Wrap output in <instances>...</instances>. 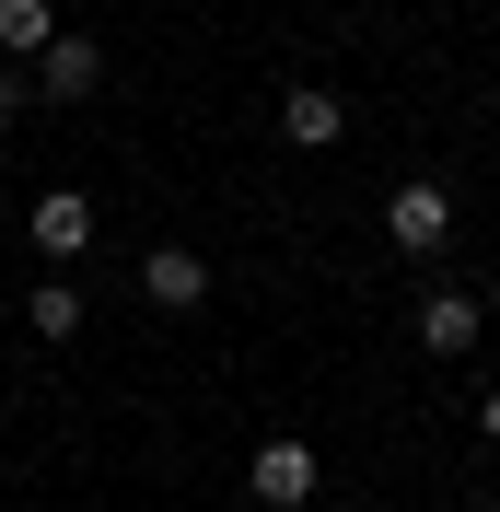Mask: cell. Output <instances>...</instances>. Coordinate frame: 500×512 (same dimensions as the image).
Wrapping results in <instances>:
<instances>
[{
	"mask_svg": "<svg viewBox=\"0 0 500 512\" xmlns=\"http://www.w3.org/2000/svg\"><path fill=\"white\" fill-rule=\"evenodd\" d=\"M384 245H396V256H442V245H454V187L407 175V187L384 198Z\"/></svg>",
	"mask_w": 500,
	"mask_h": 512,
	"instance_id": "3",
	"label": "cell"
},
{
	"mask_svg": "<svg viewBox=\"0 0 500 512\" xmlns=\"http://www.w3.org/2000/svg\"><path fill=\"white\" fill-rule=\"evenodd\" d=\"M477 443L500 454V384H489V396H477Z\"/></svg>",
	"mask_w": 500,
	"mask_h": 512,
	"instance_id": "11",
	"label": "cell"
},
{
	"mask_svg": "<svg viewBox=\"0 0 500 512\" xmlns=\"http://www.w3.org/2000/svg\"><path fill=\"white\" fill-rule=\"evenodd\" d=\"M280 140H291V152H338V140H349V105L326 94V82H291V94H280Z\"/></svg>",
	"mask_w": 500,
	"mask_h": 512,
	"instance_id": "6",
	"label": "cell"
},
{
	"mask_svg": "<svg viewBox=\"0 0 500 512\" xmlns=\"http://www.w3.org/2000/svg\"><path fill=\"white\" fill-rule=\"evenodd\" d=\"M245 501H256V512H314V443H303V431L256 443V466H245Z\"/></svg>",
	"mask_w": 500,
	"mask_h": 512,
	"instance_id": "4",
	"label": "cell"
},
{
	"mask_svg": "<svg viewBox=\"0 0 500 512\" xmlns=\"http://www.w3.org/2000/svg\"><path fill=\"white\" fill-rule=\"evenodd\" d=\"M24 70H35V105H94V94H105V47H94V35H70V24L47 35Z\"/></svg>",
	"mask_w": 500,
	"mask_h": 512,
	"instance_id": "2",
	"label": "cell"
},
{
	"mask_svg": "<svg viewBox=\"0 0 500 512\" xmlns=\"http://www.w3.org/2000/svg\"><path fill=\"white\" fill-rule=\"evenodd\" d=\"M59 35V0H0V59H35Z\"/></svg>",
	"mask_w": 500,
	"mask_h": 512,
	"instance_id": "9",
	"label": "cell"
},
{
	"mask_svg": "<svg viewBox=\"0 0 500 512\" xmlns=\"http://www.w3.org/2000/svg\"><path fill=\"white\" fill-rule=\"evenodd\" d=\"M24 117H35V70L0 59V128H24Z\"/></svg>",
	"mask_w": 500,
	"mask_h": 512,
	"instance_id": "10",
	"label": "cell"
},
{
	"mask_svg": "<svg viewBox=\"0 0 500 512\" xmlns=\"http://www.w3.org/2000/svg\"><path fill=\"white\" fill-rule=\"evenodd\" d=\"M82 245H94V198H82V187H47V198H35V256L70 268Z\"/></svg>",
	"mask_w": 500,
	"mask_h": 512,
	"instance_id": "7",
	"label": "cell"
},
{
	"mask_svg": "<svg viewBox=\"0 0 500 512\" xmlns=\"http://www.w3.org/2000/svg\"><path fill=\"white\" fill-rule=\"evenodd\" d=\"M140 303H152V315H198V303H210V256L198 245H152L140 256Z\"/></svg>",
	"mask_w": 500,
	"mask_h": 512,
	"instance_id": "5",
	"label": "cell"
},
{
	"mask_svg": "<svg viewBox=\"0 0 500 512\" xmlns=\"http://www.w3.org/2000/svg\"><path fill=\"white\" fill-rule=\"evenodd\" d=\"M35 338H47V350H59V338H82V315H94V303H82V280H35Z\"/></svg>",
	"mask_w": 500,
	"mask_h": 512,
	"instance_id": "8",
	"label": "cell"
},
{
	"mask_svg": "<svg viewBox=\"0 0 500 512\" xmlns=\"http://www.w3.org/2000/svg\"><path fill=\"white\" fill-rule=\"evenodd\" d=\"M407 326H419V350H431V361H466L477 338H489V291H466V280H431Z\"/></svg>",
	"mask_w": 500,
	"mask_h": 512,
	"instance_id": "1",
	"label": "cell"
}]
</instances>
